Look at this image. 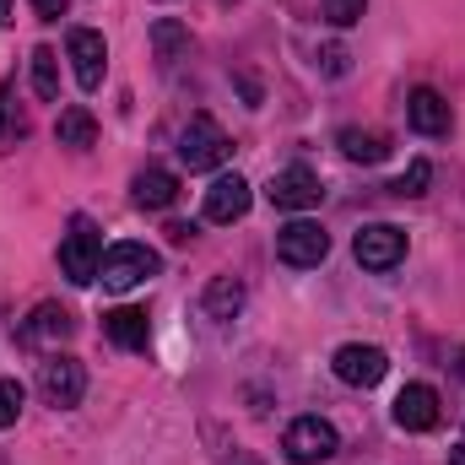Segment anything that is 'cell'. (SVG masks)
<instances>
[{
  "instance_id": "1",
  "label": "cell",
  "mask_w": 465,
  "mask_h": 465,
  "mask_svg": "<svg viewBox=\"0 0 465 465\" xmlns=\"http://www.w3.org/2000/svg\"><path fill=\"white\" fill-rule=\"evenodd\" d=\"M98 265H104V232H98V223L93 217H71V228L60 238V271L76 287H93Z\"/></svg>"
},
{
  "instance_id": "2",
  "label": "cell",
  "mask_w": 465,
  "mask_h": 465,
  "mask_svg": "<svg viewBox=\"0 0 465 465\" xmlns=\"http://www.w3.org/2000/svg\"><path fill=\"white\" fill-rule=\"evenodd\" d=\"M157 271H163V254L157 249H146V243H114V249H104L98 282H104V292H130V287L152 282Z\"/></svg>"
},
{
  "instance_id": "3",
  "label": "cell",
  "mask_w": 465,
  "mask_h": 465,
  "mask_svg": "<svg viewBox=\"0 0 465 465\" xmlns=\"http://www.w3.org/2000/svg\"><path fill=\"white\" fill-rule=\"evenodd\" d=\"M232 152L228 130L217 124L212 114H195L184 124V135H179V163L190 168V173H206V168H223Z\"/></svg>"
},
{
  "instance_id": "4",
  "label": "cell",
  "mask_w": 465,
  "mask_h": 465,
  "mask_svg": "<svg viewBox=\"0 0 465 465\" xmlns=\"http://www.w3.org/2000/svg\"><path fill=\"white\" fill-rule=\"evenodd\" d=\"M38 395H44L54 411L82 406V395H87V368H82L76 357H65V351L44 357V362H38Z\"/></svg>"
},
{
  "instance_id": "5",
  "label": "cell",
  "mask_w": 465,
  "mask_h": 465,
  "mask_svg": "<svg viewBox=\"0 0 465 465\" xmlns=\"http://www.w3.org/2000/svg\"><path fill=\"white\" fill-rule=\"evenodd\" d=\"M336 450H341V439H336V428L325 417H298L282 433V455L292 465H325V460H336Z\"/></svg>"
},
{
  "instance_id": "6",
  "label": "cell",
  "mask_w": 465,
  "mask_h": 465,
  "mask_svg": "<svg viewBox=\"0 0 465 465\" xmlns=\"http://www.w3.org/2000/svg\"><path fill=\"white\" fill-rule=\"evenodd\" d=\"M331 254V232L320 228V223H287V228H276V260L282 265H292V271H309V265H320Z\"/></svg>"
},
{
  "instance_id": "7",
  "label": "cell",
  "mask_w": 465,
  "mask_h": 465,
  "mask_svg": "<svg viewBox=\"0 0 465 465\" xmlns=\"http://www.w3.org/2000/svg\"><path fill=\"white\" fill-rule=\"evenodd\" d=\"M351 254L362 271H395L406 260V232L395 223H368V228L351 238Z\"/></svg>"
},
{
  "instance_id": "8",
  "label": "cell",
  "mask_w": 465,
  "mask_h": 465,
  "mask_svg": "<svg viewBox=\"0 0 465 465\" xmlns=\"http://www.w3.org/2000/svg\"><path fill=\"white\" fill-rule=\"evenodd\" d=\"M65 54H71V65H76V87H82V93H98V87H104V71H109V44H104V33L71 27V33H65Z\"/></svg>"
},
{
  "instance_id": "9",
  "label": "cell",
  "mask_w": 465,
  "mask_h": 465,
  "mask_svg": "<svg viewBox=\"0 0 465 465\" xmlns=\"http://www.w3.org/2000/svg\"><path fill=\"white\" fill-rule=\"evenodd\" d=\"M271 206L276 212H309V206H320V195H325V184H320V173L314 168H303V163H292V168H282V173H271Z\"/></svg>"
},
{
  "instance_id": "10",
  "label": "cell",
  "mask_w": 465,
  "mask_h": 465,
  "mask_svg": "<svg viewBox=\"0 0 465 465\" xmlns=\"http://www.w3.org/2000/svg\"><path fill=\"white\" fill-rule=\"evenodd\" d=\"M331 368H336V379L351 384V390H373L384 373H390V357L379 347H362V341H347V347L331 357Z\"/></svg>"
},
{
  "instance_id": "11",
  "label": "cell",
  "mask_w": 465,
  "mask_h": 465,
  "mask_svg": "<svg viewBox=\"0 0 465 465\" xmlns=\"http://www.w3.org/2000/svg\"><path fill=\"white\" fill-rule=\"evenodd\" d=\"M395 422L406 433H433L439 428V390L433 384H406L395 395Z\"/></svg>"
},
{
  "instance_id": "12",
  "label": "cell",
  "mask_w": 465,
  "mask_h": 465,
  "mask_svg": "<svg viewBox=\"0 0 465 465\" xmlns=\"http://www.w3.org/2000/svg\"><path fill=\"white\" fill-rule=\"evenodd\" d=\"M406 124L417 130V135H450V104H444V93H433V87H417L411 98H406Z\"/></svg>"
},
{
  "instance_id": "13",
  "label": "cell",
  "mask_w": 465,
  "mask_h": 465,
  "mask_svg": "<svg viewBox=\"0 0 465 465\" xmlns=\"http://www.w3.org/2000/svg\"><path fill=\"white\" fill-rule=\"evenodd\" d=\"M249 201H254L249 184H243L238 173H223V179L206 190V223H223V228H228L238 217H249Z\"/></svg>"
},
{
  "instance_id": "14",
  "label": "cell",
  "mask_w": 465,
  "mask_h": 465,
  "mask_svg": "<svg viewBox=\"0 0 465 465\" xmlns=\"http://www.w3.org/2000/svg\"><path fill=\"white\" fill-rule=\"evenodd\" d=\"M173 201H179V173H168V168H141L135 173V206L168 212Z\"/></svg>"
},
{
  "instance_id": "15",
  "label": "cell",
  "mask_w": 465,
  "mask_h": 465,
  "mask_svg": "<svg viewBox=\"0 0 465 465\" xmlns=\"http://www.w3.org/2000/svg\"><path fill=\"white\" fill-rule=\"evenodd\" d=\"M104 336L124 351H146L152 341V325H146V314L141 309H114V314H104Z\"/></svg>"
},
{
  "instance_id": "16",
  "label": "cell",
  "mask_w": 465,
  "mask_h": 465,
  "mask_svg": "<svg viewBox=\"0 0 465 465\" xmlns=\"http://www.w3.org/2000/svg\"><path fill=\"white\" fill-rule=\"evenodd\" d=\"M71 331H76L71 309H60V303H38V309L27 314V325H22V341H65Z\"/></svg>"
},
{
  "instance_id": "17",
  "label": "cell",
  "mask_w": 465,
  "mask_h": 465,
  "mask_svg": "<svg viewBox=\"0 0 465 465\" xmlns=\"http://www.w3.org/2000/svg\"><path fill=\"white\" fill-rule=\"evenodd\" d=\"M336 146H341V157H351V163H384L390 157V135L384 130H357V124H347V130H336Z\"/></svg>"
},
{
  "instance_id": "18",
  "label": "cell",
  "mask_w": 465,
  "mask_h": 465,
  "mask_svg": "<svg viewBox=\"0 0 465 465\" xmlns=\"http://www.w3.org/2000/svg\"><path fill=\"white\" fill-rule=\"evenodd\" d=\"M54 141H60V146H76V152H82V146H93V141H98V119L87 114L82 104L60 109V119H54Z\"/></svg>"
},
{
  "instance_id": "19",
  "label": "cell",
  "mask_w": 465,
  "mask_h": 465,
  "mask_svg": "<svg viewBox=\"0 0 465 465\" xmlns=\"http://www.w3.org/2000/svg\"><path fill=\"white\" fill-rule=\"evenodd\" d=\"M27 141V109L16 104V82H0V152Z\"/></svg>"
},
{
  "instance_id": "20",
  "label": "cell",
  "mask_w": 465,
  "mask_h": 465,
  "mask_svg": "<svg viewBox=\"0 0 465 465\" xmlns=\"http://www.w3.org/2000/svg\"><path fill=\"white\" fill-rule=\"evenodd\" d=\"M201 303H206V314H212V320H232V314L243 309V282H238V276H217V282L206 287V298H201Z\"/></svg>"
},
{
  "instance_id": "21",
  "label": "cell",
  "mask_w": 465,
  "mask_h": 465,
  "mask_svg": "<svg viewBox=\"0 0 465 465\" xmlns=\"http://www.w3.org/2000/svg\"><path fill=\"white\" fill-rule=\"evenodd\" d=\"M152 38H157V60H163V71H173V65L190 54V33H184L179 22H168V16L152 27Z\"/></svg>"
},
{
  "instance_id": "22",
  "label": "cell",
  "mask_w": 465,
  "mask_h": 465,
  "mask_svg": "<svg viewBox=\"0 0 465 465\" xmlns=\"http://www.w3.org/2000/svg\"><path fill=\"white\" fill-rule=\"evenodd\" d=\"M33 93L44 98V104H54L60 98V54L54 49H33Z\"/></svg>"
},
{
  "instance_id": "23",
  "label": "cell",
  "mask_w": 465,
  "mask_h": 465,
  "mask_svg": "<svg viewBox=\"0 0 465 465\" xmlns=\"http://www.w3.org/2000/svg\"><path fill=\"white\" fill-rule=\"evenodd\" d=\"M22 401H27V390H22L16 379H0V428H16V417H22Z\"/></svg>"
},
{
  "instance_id": "24",
  "label": "cell",
  "mask_w": 465,
  "mask_h": 465,
  "mask_svg": "<svg viewBox=\"0 0 465 465\" xmlns=\"http://www.w3.org/2000/svg\"><path fill=\"white\" fill-rule=\"evenodd\" d=\"M428 179H433V163H422V157H417V163L395 179V195H422V190H428Z\"/></svg>"
},
{
  "instance_id": "25",
  "label": "cell",
  "mask_w": 465,
  "mask_h": 465,
  "mask_svg": "<svg viewBox=\"0 0 465 465\" xmlns=\"http://www.w3.org/2000/svg\"><path fill=\"white\" fill-rule=\"evenodd\" d=\"M362 11H368V0H325V16H331L336 27H351V22H362Z\"/></svg>"
},
{
  "instance_id": "26",
  "label": "cell",
  "mask_w": 465,
  "mask_h": 465,
  "mask_svg": "<svg viewBox=\"0 0 465 465\" xmlns=\"http://www.w3.org/2000/svg\"><path fill=\"white\" fill-rule=\"evenodd\" d=\"M325 71H331V76H347V49H341V44L325 49Z\"/></svg>"
},
{
  "instance_id": "27",
  "label": "cell",
  "mask_w": 465,
  "mask_h": 465,
  "mask_svg": "<svg viewBox=\"0 0 465 465\" xmlns=\"http://www.w3.org/2000/svg\"><path fill=\"white\" fill-rule=\"evenodd\" d=\"M65 5H71V0H33V11H38L44 22H60V16H65Z\"/></svg>"
},
{
  "instance_id": "28",
  "label": "cell",
  "mask_w": 465,
  "mask_h": 465,
  "mask_svg": "<svg viewBox=\"0 0 465 465\" xmlns=\"http://www.w3.org/2000/svg\"><path fill=\"white\" fill-rule=\"evenodd\" d=\"M168 238H173V243H190L195 228H190V223H168Z\"/></svg>"
},
{
  "instance_id": "29",
  "label": "cell",
  "mask_w": 465,
  "mask_h": 465,
  "mask_svg": "<svg viewBox=\"0 0 465 465\" xmlns=\"http://www.w3.org/2000/svg\"><path fill=\"white\" fill-rule=\"evenodd\" d=\"M450 465H465V444H455V450H450Z\"/></svg>"
},
{
  "instance_id": "30",
  "label": "cell",
  "mask_w": 465,
  "mask_h": 465,
  "mask_svg": "<svg viewBox=\"0 0 465 465\" xmlns=\"http://www.w3.org/2000/svg\"><path fill=\"white\" fill-rule=\"evenodd\" d=\"M0 22H11V0H0Z\"/></svg>"
}]
</instances>
